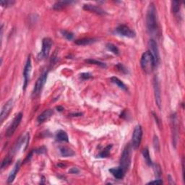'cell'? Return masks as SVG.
Masks as SVG:
<instances>
[{
    "mask_svg": "<svg viewBox=\"0 0 185 185\" xmlns=\"http://www.w3.org/2000/svg\"><path fill=\"white\" fill-rule=\"evenodd\" d=\"M111 83L116 84L117 86L119 88L122 89V90H124V91H127V88L125 85V83H124L121 80H119L118 78H116V77H111Z\"/></svg>",
    "mask_w": 185,
    "mask_h": 185,
    "instance_id": "obj_22",
    "label": "cell"
},
{
    "mask_svg": "<svg viewBox=\"0 0 185 185\" xmlns=\"http://www.w3.org/2000/svg\"><path fill=\"white\" fill-rule=\"evenodd\" d=\"M142 137H143V130L140 125H137L133 131L132 137V146L134 149L139 148L142 141Z\"/></svg>",
    "mask_w": 185,
    "mask_h": 185,
    "instance_id": "obj_8",
    "label": "cell"
},
{
    "mask_svg": "<svg viewBox=\"0 0 185 185\" xmlns=\"http://www.w3.org/2000/svg\"><path fill=\"white\" fill-rule=\"evenodd\" d=\"M178 120L176 113H173L171 115V132H172L173 144L176 146L178 140Z\"/></svg>",
    "mask_w": 185,
    "mask_h": 185,
    "instance_id": "obj_9",
    "label": "cell"
},
{
    "mask_svg": "<svg viewBox=\"0 0 185 185\" xmlns=\"http://www.w3.org/2000/svg\"><path fill=\"white\" fill-rule=\"evenodd\" d=\"M96 41H98V39L97 38H81V39H78L76 40L74 43L77 45H79V46H86V45H90L92 44H94Z\"/></svg>",
    "mask_w": 185,
    "mask_h": 185,
    "instance_id": "obj_18",
    "label": "cell"
},
{
    "mask_svg": "<svg viewBox=\"0 0 185 185\" xmlns=\"http://www.w3.org/2000/svg\"><path fill=\"white\" fill-rule=\"evenodd\" d=\"M31 70H32V64H31V59L30 56H28L27 59L26 66H25L24 71H23V78H24V84H23V89L26 90L27 85L28 84L29 80H30V77Z\"/></svg>",
    "mask_w": 185,
    "mask_h": 185,
    "instance_id": "obj_11",
    "label": "cell"
},
{
    "mask_svg": "<svg viewBox=\"0 0 185 185\" xmlns=\"http://www.w3.org/2000/svg\"><path fill=\"white\" fill-rule=\"evenodd\" d=\"M59 151H60L61 155L63 157H72L75 154L74 151L72 150L71 148H67V147L60 148Z\"/></svg>",
    "mask_w": 185,
    "mask_h": 185,
    "instance_id": "obj_19",
    "label": "cell"
},
{
    "mask_svg": "<svg viewBox=\"0 0 185 185\" xmlns=\"http://www.w3.org/2000/svg\"><path fill=\"white\" fill-rule=\"evenodd\" d=\"M57 109H59V111H62L63 110V108L59 107H57Z\"/></svg>",
    "mask_w": 185,
    "mask_h": 185,
    "instance_id": "obj_38",
    "label": "cell"
},
{
    "mask_svg": "<svg viewBox=\"0 0 185 185\" xmlns=\"http://www.w3.org/2000/svg\"><path fill=\"white\" fill-rule=\"evenodd\" d=\"M83 10H86V11H89V12L96 13L97 15H105L107 14L105 10H103L102 8L100 7L96 6V5H93V4H84L83 5Z\"/></svg>",
    "mask_w": 185,
    "mask_h": 185,
    "instance_id": "obj_14",
    "label": "cell"
},
{
    "mask_svg": "<svg viewBox=\"0 0 185 185\" xmlns=\"http://www.w3.org/2000/svg\"><path fill=\"white\" fill-rule=\"evenodd\" d=\"M153 146H154L155 149L156 150L159 151L160 149V146H159V139H158L157 136H154V138H153Z\"/></svg>",
    "mask_w": 185,
    "mask_h": 185,
    "instance_id": "obj_32",
    "label": "cell"
},
{
    "mask_svg": "<svg viewBox=\"0 0 185 185\" xmlns=\"http://www.w3.org/2000/svg\"><path fill=\"white\" fill-rule=\"evenodd\" d=\"M146 26L148 33L151 35L157 34L159 30L157 11L153 3H150L148 7L146 14Z\"/></svg>",
    "mask_w": 185,
    "mask_h": 185,
    "instance_id": "obj_1",
    "label": "cell"
},
{
    "mask_svg": "<svg viewBox=\"0 0 185 185\" xmlns=\"http://www.w3.org/2000/svg\"><path fill=\"white\" fill-rule=\"evenodd\" d=\"M83 114L82 113H78V114H71L72 116H82Z\"/></svg>",
    "mask_w": 185,
    "mask_h": 185,
    "instance_id": "obj_37",
    "label": "cell"
},
{
    "mask_svg": "<svg viewBox=\"0 0 185 185\" xmlns=\"http://www.w3.org/2000/svg\"><path fill=\"white\" fill-rule=\"evenodd\" d=\"M148 49L149 52L153 56V60H154L155 65L157 66L159 64L160 61V55H159V47L156 41L154 39H150L148 42Z\"/></svg>",
    "mask_w": 185,
    "mask_h": 185,
    "instance_id": "obj_6",
    "label": "cell"
},
{
    "mask_svg": "<svg viewBox=\"0 0 185 185\" xmlns=\"http://www.w3.org/2000/svg\"><path fill=\"white\" fill-rule=\"evenodd\" d=\"M164 182L161 179H158L156 180H154V181H150V182H148V184H162Z\"/></svg>",
    "mask_w": 185,
    "mask_h": 185,
    "instance_id": "obj_34",
    "label": "cell"
},
{
    "mask_svg": "<svg viewBox=\"0 0 185 185\" xmlns=\"http://www.w3.org/2000/svg\"><path fill=\"white\" fill-rule=\"evenodd\" d=\"M106 47H107V49L108 50L111 51L114 55H118L119 54V49L117 48V46L116 45L111 44V43H108V44L106 45Z\"/></svg>",
    "mask_w": 185,
    "mask_h": 185,
    "instance_id": "obj_24",
    "label": "cell"
},
{
    "mask_svg": "<svg viewBox=\"0 0 185 185\" xmlns=\"http://www.w3.org/2000/svg\"><path fill=\"white\" fill-rule=\"evenodd\" d=\"M1 5L4 7H10L13 6V4L15 3V1H12V0H2L0 2Z\"/></svg>",
    "mask_w": 185,
    "mask_h": 185,
    "instance_id": "obj_30",
    "label": "cell"
},
{
    "mask_svg": "<svg viewBox=\"0 0 185 185\" xmlns=\"http://www.w3.org/2000/svg\"><path fill=\"white\" fill-rule=\"evenodd\" d=\"M22 116H23V115H22V113L20 112L16 115V116H15V118L13 119L12 122H11L10 125H9L7 130L6 131L5 135L7 137H11L13 134H14L15 130H17V128L18 127L20 122H21Z\"/></svg>",
    "mask_w": 185,
    "mask_h": 185,
    "instance_id": "obj_7",
    "label": "cell"
},
{
    "mask_svg": "<svg viewBox=\"0 0 185 185\" xmlns=\"http://www.w3.org/2000/svg\"><path fill=\"white\" fill-rule=\"evenodd\" d=\"M143 158L145 160L146 164H147L148 165H149V166H152V164H153L152 160H151V159H150V153H149V150H148V149L147 148L143 149Z\"/></svg>",
    "mask_w": 185,
    "mask_h": 185,
    "instance_id": "obj_23",
    "label": "cell"
},
{
    "mask_svg": "<svg viewBox=\"0 0 185 185\" xmlns=\"http://www.w3.org/2000/svg\"><path fill=\"white\" fill-rule=\"evenodd\" d=\"M109 172L111 173L116 179H122V178L125 177V174L126 173L120 166L118 167V168H112L111 169H109Z\"/></svg>",
    "mask_w": 185,
    "mask_h": 185,
    "instance_id": "obj_16",
    "label": "cell"
},
{
    "mask_svg": "<svg viewBox=\"0 0 185 185\" xmlns=\"http://www.w3.org/2000/svg\"><path fill=\"white\" fill-rule=\"evenodd\" d=\"M56 139L57 141L59 142H69V137L68 135L66 133V132L63 130H60L56 133Z\"/></svg>",
    "mask_w": 185,
    "mask_h": 185,
    "instance_id": "obj_20",
    "label": "cell"
},
{
    "mask_svg": "<svg viewBox=\"0 0 185 185\" xmlns=\"http://www.w3.org/2000/svg\"><path fill=\"white\" fill-rule=\"evenodd\" d=\"M53 41L50 38H44L42 40V49L38 55V57L39 59H44L48 58L49 52L52 46Z\"/></svg>",
    "mask_w": 185,
    "mask_h": 185,
    "instance_id": "obj_4",
    "label": "cell"
},
{
    "mask_svg": "<svg viewBox=\"0 0 185 185\" xmlns=\"http://www.w3.org/2000/svg\"><path fill=\"white\" fill-rule=\"evenodd\" d=\"M53 114H54L53 110H51V109L45 110L44 112H42L41 114L38 116V119H37L38 122V123L44 122L45 121L50 118V117L53 115Z\"/></svg>",
    "mask_w": 185,
    "mask_h": 185,
    "instance_id": "obj_15",
    "label": "cell"
},
{
    "mask_svg": "<svg viewBox=\"0 0 185 185\" xmlns=\"http://www.w3.org/2000/svg\"><path fill=\"white\" fill-rule=\"evenodd\" d=\"M69 172L71 173H73V174H74V173H78L79 169L78 168H75V167H73V168H72L69 171Z\"/></svg>",
    "mask_w": 185,
    "mask_h": 185,
    "instance_id": "obj_36",
    "label": "cell"
},
{
    "mask_svg": "<svg viewBox=\"0 0 185 185\" xmlns=\"http://www.w3.org/2000/svg\"><path fill=\"white\" fill-rule=\"evenodd\" d=\"M13 106H14V101L12 98L4 103L3 107L2 108L1 114H0V121H1V123L3 122L7 118L9 114H10L11 111H12Z\"/></svg>",
    "mask_w": 185,
    "mask_h": 185,
    "instance_id": "obj_10",
    "label": "cell"
},
{
    "mask_svg": "<svg viewBox=\"0 0 185 185\" xmlns=\"http://www.w3.org/2000/svg\"><path fill=\"white\" fill-rule=\"evenodd\" d=\"M20 167V161H18L16 164H15L14 168H13L12 170L11 171L10 173L9 174L8 179H7L8 183H12V182L14 181L15 177H16L17 173V172H18Z\"/></svg>",
    "mask_w": 185,
    "mask_h": 185,
    "instance_id": "obj_17",
    "label": "cell"
},
{
    "mask_svg": "<svg viewBox=\"0 0 185 185\" xmlns=\"http://www.w3.org/2000/svg\"><path fill=\"white\" fill-rule=\"evenodd\" d=\"M112 148V145H109L107 146L100 153V154L98 155V157L100 158H107L109 155L110 150Z\"/></svg>",
    "mask_w": 185,
    "mask_h": 185,
    "instance_id": "obj_27",
    "label": "cell"
},
{
    "mask_svg": "<svg viewBox=\"0 0 185 185\" xmlns=\"http://www.w3.org/2000/svg\"><path fill=\"white\" fill-rule=\"evenodd\" d=\"M140 65L143 71L147 74L151 73L154 69V67H155L154 60L148 51L143 53L142 55Z\"/></svg>",
    "mask_w": 185,
    "mask_h": 185,
    "instance_id": "obj_2",
    "label": "cell"
},
{
    "mask_svg": "<svg viewBox=\"0 0 185 185\" xmlns=\"http://www.w3.org/2000/svg\"><path fill=\"white\" fill-rule=\"evenodd\" d=\"M12 160V158L11 157V156H10V155H9L7 157H5V159H4L3 160V161H2V163L1 168L3 169L4 168V167L7 166L9 165V164H10L11 163Z\"/></svg>",
    "mask_w": 185,
    "mask_h": 185,
    "instance_id": "obj_29",
    "label": "cell"
},
{
    "mask_svg": "<svg viewBox=\"0 0 185 185\" xmlns=\"http://www.w3.org/2000/svg\"><path fill=\"white\" fill-rule=\"evenodd\" d=\"M74 2L73 1H60V2H57L54 4L53 6V9L56 10H62V9L66 7L67 5L70 4L71 3H73Z\"/></svg>",
    "mask_w": 185,
    "mask_h": 185,
    "instance_id": "obj_21",
    "label": "cell"
},
{
    "mask_svg": "<svg viewBox=\"0 0 185 185\" xmlns=\"http://www.w3.org/2000/svg\"><path fill=\"white\" fill-rule=\"evenodd\" d=\"M116 67L118 68V69H119V70H120L121 72H122V73H128L127 69L125 68V66H124L123 64H117Z\"/></svg>",
    "mask_w": 185,
    "mask_h": 185,
    "instance_id": "obj_33",
    "label": "cell"
},
{
    "mask_svg": "<svg viewBox=\"0 0 185 185\" xmlns=\"http://www.w3.org/2000/svg\"><path fill=\"white\" fill-rule=\"evenodd\" d=\"M85 62L88 63V64H96L98 65V66L103 67V68H106L107 67V64L105 63H103L102 62H100V61L98 60H95V59H86L85 61Z\"/></svg>",
    "mask_w": 185,
    "mask_h": 185,
    "instance_id": "obj_26",
    "label": "cell"
},
{
    "mask_svg": "<svg viewBox=\"0 0 185 185\" xmlns=\"http://www.w3.org/2000/svg\"><path fill=\"white\" fill-rule=\"evenodd\" d=\"M116 31L119 35L127 38H135V36H136V33H135V31H133L132 29L130 28L126 25H121V26H118L116 28Z\"/></svg>",
    "mask_w": 185,
    "mask_h": 185,
    "instance_id": "obj_12",
    "label": "cell"
},
{
    "mask_svg": "<svg viewBox=\"0 0 185 185\" xmlns=\"http://www.w3.org/2000/svg\"><path fill=\"white\" fill-rule=\"evenodd\" d=\"M131 164V146L130 145H126L124 149L120 159V167L124 171H127L129 170Z\"/></svg>",
    "mask_w": 185,
    "mask_h": 185,
    "instance_id": "obj_3",
    "label": "cell"
},
{
    "mask_svg": "<svg viewBox=\"0 0 185 185\" xmlns=\"http://www.w3.org/2000/svg\"><path fill=\"white\" fill-rule=\"evenodd\" d=\"M47 77H48V72H45L37 80L32 93V97H33V98H36V97L40 94V91H42L43 88H44L45 83L46 82Z\"/></svg>",
    "mask_w": 185,
    "mask_h": 185,
    "instance_id": "obj_5",
    "label": "cell"
},
{
    "mask_svg": "<svg viewBox=\"0 0 185 185\" xmlns=\"http://www.w3.org/2000/svg\"><path fill=\"white\" fill-rule=\"evenodd\" d=\"M154 171H155V176H156L157 177L160 178L161 176V167H160L159 165H158V164H155L154 165Z\"/></svg>",
    "mask_w": 185,
    "mask_h": 185,
    "instance_id": "obj_31",
    "label": "cell"
},
{
    "mask_svg": "<svg viewBox=\"0 0 185 185\" xmlns=\"http://www.w3.org/2000/svg\"><path fill=\"white\" fill-rule=\"evenodd\" d=\"M181 4L182 3L179 2H171V11L173 13H178L179 12L180 9H181Z\"/></svg>",
    "mask_w": 185,
    "mask_h": 185,
    "instance_id": "obj_25",
    "label": "cell"
},
{
    "mask_svg": "<svg viewBox=\"0 0 185 185\" xmlns=\"http://www.w3.org/2000/svg\"><path fill=\"white\" fill-rule=\"evenodd\" d=\"M61 33H62L63 36H64L65 38H67V40H73L74 38V35L73 33L69 32V31H61Z\"/></svg>",
    "mask_w": 185,
    "mask_h": 185,
    "instance_id": "obj_28",
    "label": "cell"
},
{
    "mask_svg": "<svg viewBox=\"0 0 185 185\" xmlns=\"http://www.w3.org/2000/svg\"><path fill=\"white\" fill-rule=\"evenodd\" d=\"M153 88H154L155 93V102L159 109L161 108V88H160V85L159 80L157 77H155L153 80Z\"/></svg>",
    "mask_w": 185,
    "mask_h": 185,
    "instance_id": "obj_13",
    "label": "cell"
},
{
    "mask_svg": "<svg viewBox=\"0 0 185 185\" xmlns=\"http://www.w3.org/2000/svg\"><path fill=\"white\" fill-rule=\"evenodd\" d=\"M91 74L90 73H82L80 74V78L84 79V80H86V79H89L91 78Z\"/></svg>",
    "mask_w": 185,
    "mask_h": 185,
    "instance_id": "obj_35",
    "label": "cell"
}]
</instances>
